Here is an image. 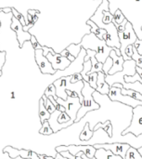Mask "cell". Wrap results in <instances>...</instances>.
<instances>
[{"label":"cell","instance_id":"obj_1","mask_svg":"<svg viewBox=\"0 0 142 159\" xmlns=\"http://www.w3.org/2000/svg\"><path fill=\"white\" fill-rule=\"evenodd\" d=\"M82 48L85 49H91L96 51L95 58L102 63L106 61L110 55V52L113 49V48L108 47L103 39L98 38L93 33L86 34L79 44H72L67 47L66 49L69 50V52L73 57H77Z\"/></svg>","mask_w":142,"mask_h":159},{"label":"cell","instance_id":"obj_2","mask_svg":"<svg viewBox=\"0 0 142 159\" xmlns=\"http://www.w3.org/2000/svg\"><path fill=\"white\" fill-rule=\"evenodd\" d=\"M84 82V87L82 89V96H83V101L81 102V107L77 112L76 115V118L74 120V123H78L80 122V120L90 111H94V110H98L100 109V104L98 102H95L94 97H93V93L96 91L95 89L91 88L89 86V84L85 81L83 79Z\"/></svg>","mask_w":142,"mask_h":159},{"label":"cell","instance_id":"obj_3","mask_svg":"<svg viewBox=\"0 0 142 159\" xmlns=\"http://www.w3.org/2000/svg\"><path fill=\"white\" fill-rule=\"evenodd\" d=\"M71 77L72 75H67V76H61L55 80L53 82V85L56 88V95L58 98H60L62 100L67 99V94L65 90H73L77 93L80 102H82L83 101V96H82V89L84 87V82L83 80L78 81L76 83H71Z\"/></svg>","mask_w":142,"mask_h":159},{"label":"cell","instance_id":"obj_4","mask_svg":"<svg viewBox=\"0 0 142 159\" xmlns=\"http://www.w3.org/2000/svg\"><path fill=\"white\" fill-rule=\"evenodd\" d=\"M118 37H119V41H120V52L121 55L123 56L124 60H130L129 58H127V56L126 55V48L129 46V45H134V43L137 41V39H139L136 31L133 28V25L131 22H129L127 20L126 24V28L123 32L118 33Z\"/></svg>","mask_w":142,"mask_h":159},{"label":"cell","instance_id":"obj_5","mask_svg":"<svg viewBox=\"0 0 142 159\" xmlns=\"http://www.w3.org/2000/svg\"><path fill=\"white\" fill-rule=\"evenodd\" d=\"M136 74V62L134 60H126L124 61L123 64V70L120 72H117L113 75H107L105 76L106 82L109 84L110 87L113 86L114 83H121L125 84L124 76L125 75H133Z\"/></svg>","mask_w":142,"mask_h":159},{"label":"cell","instance_id":"obj_6","mask_svg":"<svg viewBox=\"0 0 142 159\" xmlns=\"http://www.w3.org/2000/svg\"><path fill=\"white\" fill-rule=\"evenodd\" d=\"M133 116L130 125L122 132L125 136L128 133H132L136 137H140L142 134V105H138L132 110Z\"/></svg>","mask_w":142,"mask_h":159},{"label":"cell","instance_id":"obj_7","mask_svg":"<svg viewBox=\"0 0 142 159\" xmlns=\"http://www.w3.org/2000/svg\"><path fill=\"white\" fill-rule=\"evenodd\" d=\"M121 89L120 88H116V87H113L112 86L110 88V90H109V93H108V97L110 98L111 101L113 102H122L126 105H128L132 108H135L136 106L138 105H142L141 101H138V100H135L127 95H124L121 93Z\"/></svg>","mask_w":142,"mask_h":159},{"label":"cell","instance_id":"obj_8","mask_svg":"<svg viewBox=\"0 0 142 159\" xmlns=\"http://www.w3.org/2000/svg\"><path fill=\"white\" fill-rule=\"evenodd\" d=\"M55 151L57 153L68 151L73 156H76L79 152H83L87 157L92 158L94 157L97 149L93 145H60L55 148Z\"/></svg>","mask_w":142,"mask_h":159},{"label":"cell","instance_id":"obj_9","mask_svg":"<svg viewBox=\"0 0 142 159\" xmlns=\"http://www.w3.org/2000/svg\"><path fill=\"white\" fill-rule=\"evenodd\" d=\"M57 102L60 105H62L65 108V113L70 116L71 120L74 122L76 118V115L78 110L81 107V102L79 98H72V97H67L66 100H62L60 98L56 99Z\"/></svg>","mask_w":142,"mask_h":159},{"label":"cell","instance_id":"obj_10","mask_svg":"<svg viewBox=\"0 0 142 159\" xmlns=\"http://www.w3.org/2000/svg\"><path fill=\"white\" fill-rule=\"evenodd\" d=\"M10 28L17 34V40H18L20 48H22V46H23V44L25 42L30 41V38H31L32 34L29 32L23 31V26L21 25V23L14 16L11 17Z\"/></svg>","mask_w":142,"mask_h":159},{"label":"cell","instance_id":"obj_11","mask_svg":"<svg viewBox=\"0 0 142 159\" xmlns=\"http://www.w3.org/2000/svg\"><path fill=\"white\" fill-rule=\"evenodd\" d=\"M34 58H35V61L40 69V72L43 75H55L57 73V71L52 68V65L48 61L47 57H45L43 55L42 48L34 50Z\"/></svg>","mask_w":142,"mask_h":159},{"label":"cell","instance_id":"obj_12","mask_svg":"<svg viewBox=\"0 0 142 159\" xmlns=\"http://www.w3.org/2000/svg\"><path fill=\"white\" fill-rule=\"evenodd\" d=\"M46 57L48 60V61L51 63L52 68L56 71H63L71 64V61L63 57L60 53L55 52L52 54L51 52H49Z\"/></svg>","mask_w":142,"mask_h":159},{"label":"cell","instance_id":"obj_13","mask_svg":"<svg viewBox=\"0 0 142 159\" xmlns=\"http://www.w3.org/2000/svg\"><path fill=\"white\" fill-rule=\"evenodd\" d=\"M96 149L103 148L105 150H110L113 155H117L122 157L125 159L126 151L129 149L131 145L128 143H102V144H95L93 145Z\"/></svg>","mask_w":142,"mask_h":159},{"label":"cell","instance_id":"obj_14","mask_svg":"<svg viewBox=\"0 0 142 159\" xmlns=\"http://www.w3.org/2000/svg\"><path fill=\"white\" fill-rule=\"evenodd\" d=\"M32 152L31 150H25V149H20V150H18L10 145L8 146H6L4 149H3V154H6L7 153L8 154V157L11 159L16 158L18 157V156H20L21 158L25 159H31V155H32Z\"/></svg>","mask_w":142,"mask_h":159},{"label":"cell","instance_id":"obj_15","mask_svg":"<svg viewBox=\"0 0 142 159\" xmlns=\"http://www.w3.org/2000/svg\"><path fill=\"white\" fill-rule=\"evenodd\" d=\"M109 57H111L112 60H113V66H112V68L110 69L108 75H113V74H115V73H117V72L122 71V70H123V64H124V61H125L123 56H122V55H121V56H117L116 53H115V51L113 49V50L110 52Z\"/></svg>","mask_w":142,"mask_h":159},{"label":"cell","instance_id":"obj_16","mask_svg":"<svg viewBox=\"0 0 142 159\" xmlns=\"http://www.w3.org/2000/svg\"><path fill=\"white\" fill-rule=\"evenodd\" d=\"M106 75L103 72L98 73V78H97V89L96 91L102 94V95H108L110 90V86L105 80Z\"/></svg>","mask_w":142,"mask_h":159},{"label":"cell","instance_id":"obj_17","mask_svg":"<svg viewBox=\"0 0 142 159\" xmlns=\"http://www.w3.org/2000/svg\"><path fill=\"white\" fill-rule=\"evenodd\" d=\"M87 25L90 26V31L91 33H93L98 38L100 39H103V36L107 34V31L105 29H102V28H100L94 21H92L91 20H88L87 21Z\"/></svg>","mask_w":142,"mask_h":159},{"label":"cell","instance_id":"obj_18","mask_svg":"<svg viewBox=\"0 0 142 159\" xmlns=\"http://www.w3.org/2000/svg\"><path fill=\"white\" fill-rule=\"evenodd\" d=\"M50 117V114L47 112L44 105V101L41 98L39 100V118H40V124L42 125L46 120H48Z\"/></svg>","mask_w":142,"mask_h":159},{"label":"cell","instance_id":"obj_19","mask_svg":"<svg viewBox=\"0 0 142 159\" xmlns=\"http://www.w3.org/2000/svg\"><path fill=\"white\" fill-rule=\"evenodd\" d=\"M99 129H102L105 132H107L108 136L111 138L113 137V125L111 123V121H106L105 123H98L94 129H93V131H97Z\"/></svg>","mask_w":142,"mask_h":159},{"label":"cell","instance_id":"obj_20","mask_svg":"<svg viewBox=\"0 0 142 159\" xmlns=\"http://www.w3.org/2000/svg\"><path fill=\"white\" fill-rule=\"evenodd\" d=\"M94 135V131L90 129L89 128V123H87L82 130V132L80 133V136H79V139L82 141V142H88Z\"/></svg>","mask_w":142,"mask_h":159},{"label":"cell","instance_id":"obj_21","mask_svg":"<svg viewBox=\"0 0 142 159\" xmlns=\"http://www.w3.org/2000/svg\"><path fill=\"white\" fill-rule=\"evenodd\" d=\"M121 93L124 94V95H127L135 100H138V101H141L142 102V94L140 93L139 91H136V90H133V89H126V88H123L121 89Z\"/></svg>","mask_w":142,"mask_h":159},{"label":"cell","instance_id":"obj_22","mask_svg":"<svg viewBox=\"0 0 142 159\" xmlns=\"http://www.w3.org/2000/svg\"><path fill=\"white\" fill-rule=\"evenodd\" d=\"M113 15L110 12V10H104L103 11V15H102V20H96L95 23H104V24H109L113 21Z\"/></svg>","mask_w":142,"mask_h":159},{"label":"cell","instance_id":"obj_23","mask_svg":"<svg viewBox=\"0 0 142 159\" xmlns=\"http://www.w3.org/2000/svg\"><path fill=\"white\" fill-rule=\"evenodd\" d=\"M125 159H142V157L140 156V154L139 153L138 149L130 146L129 149L126 151Z\"/></svg>","mask_w":142,"mask_h":159},{"label":"cell","instance_id":"obj_24","mask_svg":"<svg viewBox=\"0 0 142 159\" xmlns=\"http://www.w3.org/2000/svg\"><path fill=\"white\" fill-rule=\"evenodd\" d=\"M113 23L117 27L119 24H121L123 21H124V20L126 19L125 18V16H124V14L122 13V11L120 10V9H117L115 12H114V14H113Z\"/></svg>","mask_w":142,"mask_h":159},{"label":"cell","instance_id":"obj_25","mask_svg":"<svg viewBox=\"0 0 142 159\" xmlns=\"http://www.w3.org/2000/svg\"><path fill=\"white\" fill-rule=\"evenodd\" d=\"M113 154L110 150H105L103 148H99L97 149L94 157H96L97 159H108V157Z\"/></svg>","mask_w":142,"mask_h":159},{"label":"cell","instance_id":"obj_26","mask_svg":"<svg viewBox=\"0 0 142 159\" xmlns=\"http://www.w3.org/2000/svg\"><path fill=\"white\" fill-rule=\"evenodd\" d=\"M39 133L42 134V135H47V136L54 133L47 120H46V121L42 124V127H41L40 130H39Z\"/></svg>","mask_w":142,"mask_h":159},{"label":"cell","instance_id":"obj_27","mask_svg":"<svg viewBox=\"0 0 142 159\" xmlns=\"http://www.w3.org/2000/svg\"><path fill=\"white\" fill-rule=\"evenodd\" d=\"M87 83L89 84V86L93 89H97V78H98V73H87Z\"/></svg>","mask_w":142,"mask_h":159},{"label":"cell","instance_id":"obj_28","mask_svg":"<svg viewBox=\"0 0 142 159\" xmlns=\"http://www.w3.org/2000/svg\"><path fill=\"white\" fill-rule=\"evenodd\" d=\"M42 99H43V101H44V105H45V107H46V109L47 110V112L51 115L52 113H54L55 111H56V108H55V106L53 105V103L50 102V100L44 94L42 97H41Z\"/></svg>","mask_w":142,"mask_h":159},{"label":"cell","instance_id":"obj_29","mask_svg":"<svg viewBox=\"0 0 142 159\" xmlns=\"http://www.w3.org/2000/svg\"><path fill=\"white\" fill-rule=\"evenodd\" d=\"M91 67H92V64H91V61L90 60L89 61H84L83 63V70L81 71V75L83 76V79L85 81H87V74L91 70Z\"/></svg>","mask_w":142,"mask_h":159},{"label":"cell","instance_id":"obj_30","mask_svg":"<svg viewBox=\"0 0 142 159\" xmlns=\"http://www.w3.org/2000/svg\"><path fill=\"white\" fill-rule=\"evenodd\" d=\"M124 80H125V83H127V84H129V83H135L137 81H139L140 84H142V79L140 78V76L139 75V74L137 72L133 75H125L124 76Z\"/></svg>","mask_w":142,"mask_h":159},{"label":"cell","instance_id":"obj_31","mask_svg":"<svg viewBox=\"0 0 142 159\" xmlns=\"http://www.w3.org/2000/svg\"><path fill=\"white\" fill-rule=\"evenodd\" d=\"M131 59L135 61L137 66L142 68V55L139 54V52L137 51V48L134 46H133V55H132Z\"/></svg>","mask_w":142,"mask_h":159},{"label":"cell","instance_id":"obj_32","mask_svg":"<svg viewBox=\"0 0 142 159\" xmlns=\"http://www.w3.org/2000/svg\"><path fill=\"white\" fill-rule=\"evenodd\" d=\"M11 13H12V16H14V17L21 23V25H22L23 27L26 26V21H25V19H24L23 15H21L20 12H18L17 9H16L15 7H11Z\"/></svg>","mask_w":142,"mask_h":159},{"label":"cell","instance_id":"obj_33","mask_svg":"<svg viewBox=\"0 0 142 159\" xmlns=\"http://www.w3.org/2000/svg\"><path fill=\"white\" fill-rule=\"evenodd\" d=\"M112 66H113V60H112L111 57H108V58L106 59V61L103 62L102 72L107 75L109 74V71H110V69L112 68Z\"/></svg>","mask_w":142,"mask_h":159},{"label":"cell","instance_id":"obj_34","mask_svg":"<svg viewBox=\"0 0 142 159\" xmlns=\"http://www.w3.org/2000/svg\"><path fill=\"white\" fill-rule=\"evenodd\" d=\"M44 94H45L47 97L52 96L55 100L58 98L57 95H56V88H55V86L53 85V83L50 84V85L47 88V89L45 90V93H44Z\"/></svg>","mask_w":142,"mask_h":159},{"label":"cell","instance_id":"obj_35","mask_svg":"<svg viewBox=\"0 0 142 159\" xmlns=\"http://www.w3.org/2000/svg\"><path fill=\"white\" fill-rule=\"evenodd\" d=\"M69 121H71V118L65 112H60L59 114V116L57 117V122L59 124H65Z\"/></svg>","mask_w":142,"mask_h":159},{"label":"cell","instance_id":"obj_36","mask_svg":"<svg viewBox=\"0 0 142 159\" xmlns=\"http://www.w3.org/2000/svg\"><path fill=\"white\" fill-rule=\"evenodd\" d=\"M29 42H31V44H32V46H33V48L34 50H35V49H41V48H42V46L38 43V41L36 40V38H35L34 35L32 34V36H31Z\"/></svg>","mask_w":142,"mask_h":159},{"label":"cell","instance_id":"obj_37","mask_svg":"<svg viewBox=\"0 0 142 159\" xmlns=\"http://www.w3.org/2000/svg\"><path fill=\"white\" fill-rule=\"evenodd\" d=\"M60 54H61L63 57H65V58H67L68 60H70V61H71V62H72V61H74V59H75V57H73V56L69 52V50H67L66 48H65V49H63V50L60 52Z\"/></svg>","mask_w":142,"mask_h":159},{"label":"cell","instance_id":"obj_38","mask_svg":"<svg viewBox=\"0 0 142 159\" xmlns=\"http://www.w3.org/2000/svg\"><path fill=\"white\" fill-rule=\"evenodd\" d=\"M83 80V76L81 75L80 73H76V74H73L72 75V77H71V83H76L78 81H81Z\"/></svg>","mask_w":142,"mask_h":159},{"label":"cell","instance_id":"obj_39","mask_svg":"<svg viewBox=\"0 0 142 159\" xmlns=\"http://www.w3.org/2000/svg\"><path fill=\"white\" fill-rule=\"evenodd\" d=\"M60 156L65 157V158L68 159H75V156H73L72 154H70L68 151H62V152H60Z\"/></svg>","mask_w":142,"mask_h":159},{"label":"cell","instance_id":"obj_40","mask_svg":"<svg viewBox=\"0 0 142 159\" xmlns=\"http://www.w3.org/2000/svg\"><path fill=\"white\" fill-rule=\"evenodd\" d=\"M126 55L127 56V58L131 59L132 55H133V45H129L126 48Z\"/></svg>","mask_w":142,"mask_h":159},{"label":"cell","instance_id":"obj_41","mask_svg":"<svg viewBox=\"0 0 142 159\" xmlns=\"http://www.w3.org/2000/svg\"><path fill=\"white\" fill-rule=\"evenodd\" d=\"M126 22H127V20H126V19H125V20H124V21H123L121 24H119V25L116 27V30H117V32H118V33H120V32H123V31L125 30Z\"/></svg>","mask_w":142,"mask_h":159},{"label":"cell","instance_id":"obj_42","mask_svg":"<svg viewBox=\"0 0 142 159\" xmlns=\"http://www.w3.org/2000/svg\"><path fill=\"white\" fill-rule=\"evenodd\" d=\"M42 49H43V55L46 57L49 52H52L53 51V48H48V47H47V46H42Z\"/></svg>","mask_w":142,"mask_h":159},{"label":"cell","instance_id":"obj_43","mask_svg":"<svg viewBox=\"0 0 142 159\" xmlns=\"http://www.w3.org/2000/svg\"><path fill=\"white\" fill-rule=\"evenodd\" d=\"M65 92H66V94H67V97H72V98H77V97H78L77 93L74 92V91H73V90L67 89V90H65ZM78 98H79V97H78Z\"/></svg>","mask_w":142,"mask_h":159},{"label":"cell","instance_id":"obj_44","mask_svg":"<svg viewBox=\"0 0 142 159\" xmlns=\"http://www.w3.org/2000/svg\"><path fill=\"white\" fill-rule=\"evenodd\" d=\"M39 159H55V157H49V156H47V155H44V154H37Z\"/></svg>","mask_w":142,"mask_h":159},{"label":"cell","instance_id":"obj_45","mask_svg":"<svg viewBox=\"0 0 142 159\" xmlns=\"http://www.w3.org/2000/svg\"><path fill=\"white\" fill-rule=\"evenodd\" d=\"M4 12L6 14H9L11 13V7H3V8H0V12Z\"/></svg>","mask_w":142,"mask_h":159},{"label":"cell","instance_id":"obj_46","mask_svg":"<svg viewBox=\"0 0 142 159\" xmlns=\"http://www.w3.org/2000/svg\"><path fill=\"white\" fill-rule=\"evenodd\" d=\"M108 159H124L122 157L120 156H117V155H113V154H111L109 157H108Z\"/></svg>","mask_w":142,"mask_h":159},{"label":"cell","instance_id":"obj_47","mask_svg":"<svg viewBox=\"0 0 142 159\" xmlns=\"http://www.w3.org/2000/svg\"><path fill=\"white\" fill-rule=\"evenodd\" d=\"M136 72L139 74V75L140 76V78L142 79V68H140V67H139V66L136 65Z\"/></svg>","mask_w":142,"mask_h":159},{"label":"cell","instance_id":"obj_48","mask_svg":"<svg viewBox=\"0 0 142 159\" xmlns=\"http://www.w3.org/2000/svg\"><path fill=\"white\" fill-rule=\"evenodd\" d=\"M56 110H58L60 112H65V108L62 105H60V104H58V106L56 107Z\"/></svg>","mask_w":142,"mask_h":159},{"label":"cell","instance_id":"obj_49","mask_svg":"<svg viewBox=\"0 0 142 159\" xmlns=\"http://www.w3.org/2000/svg\"><path fill=\"white\" fill-rule=\"evenodd\" d=\"M113 87H116V88H120V89H123L124 88V85L121 84V83H114V84H113Z\"/></svg>","mask_w":142,"mask_h":159},{"label":"cell","instance_id":"obj_50","mask_svg":"<svg viewBox=\"0 0 142 159\" xmlns=\"http://www.w3.org/2000/svg\"><path fill=\"white\" fill-rule=\"evenodd\" d=\"M55 159H68V158H65V157H61L60 153H57V154H56V157H55Z\"/></svg>","mask_w":142,"mask_h":159},{"label":"cell","instance_id":"obj_51","mask_svg":"<svg viewBox=\"0 0 142 159\" xmlns=\"http://www.w3.org/2000/svg\"><path fill=\"white\" fill-rule=\"evenodd\" d=\"M113 50L115 51V53H116V55H117V56H121V52H120V49H119V48H113Z\"/></svg>","mask_w":142,"mask_h":159},{"label":"cell","instance_id":"obj_52","mask_svg":"<svg viewBox=\"0 0 142 159\" xmlns=\"http://www.w3.org/2000/svg\"><path fill=\"white\" fill-rule=\"evenodd\" d=\"M82 158H83V159H97V158H96V157H92V158H88V157H86V156H85L84 154L82 155Z\"/></svg>","mask_w":142,"mask_h":159},{"label":"cell","instance_id":"obj_53","mask_svg":"<svg viewBox=\"0 0 142 159\" xmlns=\"http://www.w3.org/2000/svg\"><path fill=\"white\" fill-rule=\"evenodd\" d=\"M10 98H11V99H14V98H15V92H11Z\"/></svg>","mask_w":142,"mask_h":159},{"label":"cell","instance_id":"obj_54","mask_svg":"<svg viewBox=\"0 0 142 159\" xmlns=\"http://www.w3.org/2000/svg\"><path fill=\"white\" fill-rule=\"evenodd\" d=\"M138 151H139V153L140 154V156L142 157V147H140V148L138 149Z\"/></svg>","mask_w":142,"mask_h":159},{"label":"cell","instance_id":"obj_55","mask_svg":"<svg viewBox=\"0 0 142 159\" xmlns=\"http://www.w3.org/2000/svg\"><path fill=\"white\" fill-rule=\"evenodd\" d=\"M2 75V70H0V76Z\"/></svg>","mask_w":142,"mask_h":159},{"label":"cell","instance_id":"obj_56","mask_svg":"<svg viewBox=\"0 0 142 159\" xmlns=\"http://www.w3.org/2000/svg\"><path fill=\"white\" fill-rule=\"evenodd\" d=\"M135 1H136V2H140V0H135Z\"/></svg>","mask_w":142,"mask_h":159},{"label":"cell","instance_id":"obj_57","mask_svg":"<svg viewBox=\"0 0 142 159\" xmlns=\"http://www.w3.org/2000/svg\"><path fill=\"white\" fill-rule=\"evenodd\" d=\"M141 30H142V27H141Z\"/></svg>","mask_w":142,"mask_h":159}]
</instances>
